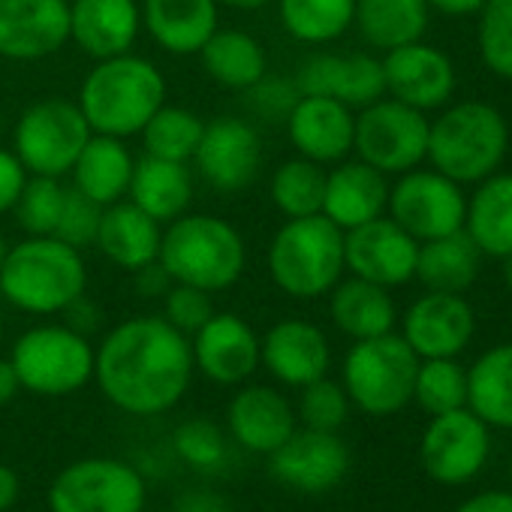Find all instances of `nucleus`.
Returning a JSON list of instances; mask_svg holds the SVG:
<instances>
[{"mask_svg": "<svg viewBox=\"0 0 512 512\" xmlns=\"http://www.w3.org/2000/svg\"><path fill=\"white\" fill-rule=\"evenodd\" d=\"M488 0H428V7H434L443 16H470L479 13Z\"/></svg>", "mask_w": 512, "mask_h": 512, "instance_id": "53", "label": "nucleus"}, {"mask_svg": "<svg viewBox=\"0 0 512 512\" xmlns=\"http://www.w3.org/2000/svg\"><path fill=\"white\" fill-rule=\"evenodd\" d=\"M193 368L190 338L166 317H133L94 350V377L103 395L130 416L172 410L184 398Z\"/></svg>", "mask_w": 512, "mask_h": 512, "instance_id": "1", "label": "nucleus"}, {"mask_svg": "<svg viewBox=\"0 0 512 512\" xmlns=\"http://www.w3.org/2000/svg\"><path fill=\"white\" fill-rule=\"evenodd\" d=\"M67 326L73 329V332H79V335H94L97 332V326H100V320H103V314L97 311V305H91L85 296H79L67 311Z\"/></svg>", "mask_w": 512, "mask_h": 512, "instance_id": "49", "label": "nucleus"}, {"mask_svg": "<svg viewBox=\"0 0 512 512\" xmlns=\"http://www.w3.org/2000/svg\"><path fill=\"white\" fill-rule=\"evenodd\" d=\"M488 458V425L467 407L434 416L422 434V467L440 485L470 482Z\"/></svg>", "mask_w": 512, "mask_h": 512, "instance_id": "14", "label": "nucleus"}, {"mask_svg": "<svg viewBox=\"0 0 512 512\" xmlns=\"http://www.w3.org/2000/svg\"><path fill=\"white\" fill-rule=\"evenodd\" d=\"M467 407L497 428H512V344L491 347L467 371Z\"/></svg>", "mask_w": 512, "mask_h": 512, "instance_id": "36", "label": "nucleus"}, {"mask_svg": "<svg viewBox=\"0 0 512 512\" xmlns=\"http://www.w3.org/2000/svg\"><path fill=\"white\" fill-rule=\"evenodd\" d=\"M175 452L193 464V467H202V470H211L223 461L226 455V443H223V434L217 431L214 422L208 419H190V422H181L175 428Z\"/></svg>", "mask_w": 512, "mask_h": 512, "instance_id": "45", "label": "nucleus"}, {"mask_svg": "<svg viewBox=\"0 0 512 512\" xmlns=\"http://www.w3.org/2000/svg\"><path fill=\"white\" fill-rule=\"evenodd\" d=\"M205 121L181 106H160L151 121L142 127V142H145V154L151 157H163V160H181L190 163L199 139H202Z\"/></svg>", "mask_w": 512, "mask_h": 512, "instance_id": "39", "label": "nucleus"}, {"mask_svg": "<svg viewBox=\"0 0 512 512\" xmlns=\"http://www.w3.org/2000/svg\"><path fill=\"white\" fill-rule=\"evenodd\" d=\"M479 256L482 250L467 229H455L449 235L419 241L413 278H419L431 293H464L479 275Z\"/></svg>", "mask_w": 512, "mask_h": 512, "instance_id": "30", "label": "nucleus"}, {"mask_svg": "<svg viewBox=\"0 0 512 512\" xmlns=\"http://www.w3.org/2000/svg\"><path fill=\"white\" fill-rule=\"evenodd\" d=\"M226 419L235 443L256 455H272L296 431V416L290 401L269 386L241 389L232 398Z\"/></svg>", "mask_w": 512, "mask_h": 512, "instance_id": "25", "label": "nucleus"}, {"mask_svg": "<svg viewBox=\"0 0 512 512\" xmlns=\"http://www.w3.org/2000/svg\"><path fill=\"white\" fill-rule=\"evenodd\" d=\"M287 130L302 157L326 166L341 163L353 151V109L332 97L302 94L287 115Z\"/></svg>", "mask_w": 512, "mask_h": 512, "instance_id": "23", "label": "nucleus"}, {"mask_svg": "<svg viewBox=\"0 0 512 512\" xmlns=\"http://www.w3.org/2000/svg\"><path fill=\"white\" fill-rule=\"evenodd\" d=\"M52 512H142L145 482L118 458H82L49 488Z\"/></svg>", "mask_w": 512, "mask_h": 512, "instance_id": "11", "label": "nucleus"}, {"mask_svg": "<svg viewBox=\"0 0 512 512\" xmlns=\"http://www.w3.org/2000/svg\"><path fill=\"white\" fill-rule=\"evenodd\" d=\"M127 196H130L133 205H139L157 223H169V220L187 214V205L193 199L190 163L163 160V157L145 154L133 166V178H130Z\"/></svg>", "mask_w": 512, "mask_h": 512, "instance_id": "29", "label": "nucleus"}, {"mask_svg": "<svg viewBox=\"0 0 512 512\" xmlns=\"http://www.w3.org/2000/svg\"><path fill=\"white\" fill-rule=\"evenodd\" d=\"M220 7H229V10H241V13H256L263 10L266 4H272V0H217Z\"/></svg>", "mask_w": 512, "mask_h": 512, "instance_id": "56", "label": "nucleus"}, {"mask_svg": "<svg viewBox=\"0 0 512 512\" xmlns=\"http://www.w3.org/2000/svg\"><path fill=\"white\" fill-rule=\"evenodd\" d=\"M7 250H10V241L4 232H0V266H4V260H7Z\"/></svg>", "mask_w": 512, "mask_h": 512, "instance_id": "58", "label": "nucleus"}, {"mask_svg": "<svg viewBox=\"0 0 512 512\" xmlns=\"http://www.w3.org/2000/svg\"><path fill=\"white\" fill-rule=\"evenodd\" d=\"M455 512H512V494L509 491H482L461 503Z\"/></svg>", "mask_w": 512, "mask_h": 512, "instance_id": "51", "label": "nucleus"}, {"mask_svg": "<svg viewBox=\"0 0 512 512\" xmlns=\"http://www.w3.org/2000/svg\"><path fill=\"white\" fill-rule=\"evenodd\" d=\"M386 202H389L386 175L368 166L365 160L341 163L338 169L326 172L323 214L344 232L380 217L386 211Z\"/></svg>", "mask_w": 512, "mask_h": 512, "instance_id": "28", "label": "nucleus"}, {"mask_svg": "<svg viewBox=\"0 0 512 512\" xmlns=\"http://www.w3.org/2000/svg\"><path fill=\"white\" fill-rule=\"evenodd\" d=\"M386 94L392 100L413 106L419 112L440 109L455 91V67L452 61L422 40L398 46L383 58Z\"/></svg>", "mask_w": 512, "mask_h": 512, "instance_id": "19", "label": "nucleus"}, {"mask_svg": "<svg viewBox=\"0 0 512 512\" xmlns=\"http://www.w3.org/2000/svg\"><path fill=\"white\" fill-rule=\"evenodd\" d=\"M142 28L136 0H70V40L94 61L127 55Z\"/></svg>", "mask_w": 512, "mask_h": 512, "instance_id": "24", "label": "nucleus"}, {"mask_svg": "<svg viewBox=\"0 0 512 512\" xmlns=\"http://www.w3.org/2000/svg\"><path fill=\"white\" fill-rule=\"evenodd\" d=\"M100 217H103V205H97L94 199H88L82 190L67 187L64 193V208H61V220L55 226V238H61L64 244L85 250L97 241V229H100Z\"/></svg>", "mask_w": 512, "mask_h": 512, "instance_id": "44", "label": "nucleus"}, {"mask_svg": "<svg viewBox=\"0 0 512 512\" xmlns=\"http://www.w3.org/2000/svg\"><path fill=\"white\" fill-rule=\"evenodd\" d=\"M272 473L287 488L320 494L335 488L350 467V452L335 431H293L272 455Z\"/></svg>", "mask_w": 512, "mask_h": 512, "instance_id": "17", "label": "nucleus"}, {"mask_svg": "<svg viewBox=\"0 0 512 512\" xmlns=\"http://www.w3.org/2000/svg\"><path fill=\"white\" fill-rule=\"evenodd\" d=\"M217 10V0H142V25L163 52L187 58L217 31Z\"/></svg>", "mask_w": 512, "mask_h": 512, "instance_id": "26", "label": "nucleus"}, {"mask_svg": "<svg viewBox=\"0 0 512 512\" xmlns=\"http://www.w3.org/2000/svg\"><path fill=\"white\" fill-rule=\"evenodd\" d=\"M253 91V103H256V109H260L263 115H290V109L296 106V100L302 97L299 91H296V85H290V82H278V79H263L256 88H250Z\"/></svg>", "mask_w": 512, "mask_h": 512, "instance_id": "47", "label": "nucleus"}, {"mask_svg": "<svg viewBox=\"0 0 512 512\" xmlns=\"http://www.w3.org/2000/svg\"><path fill=\"white\" fill-rule=\"evenodd\" d=\"M157 263L172 284L220 293L241 278L247 250L232 223L214 214H181L169 220V229L160 238Z\"/></svg>", "mask_w": 512, "mask_h": 512, "instance_id": "4", "label": "nucleus"}, {"mask_svg": "<svg viewBox=\"0 0 512 512\" xmlns=\"http://www.w3.org/2000/svg\"><path fill=\"white\" fill-rule=\"evenodd\" d=\"M464 229L488 256L512 253V175H488L467 202Z\"/></svg>", "mask_w": 512, "mask_h": 512, "instance_id": "34", "label": "nucleus"}, {"mask_svg": "<svg viewBox=\"0 0 512 512\" xmlns=\"http://www.w3.org/2000/svg\"><path fill=\"white\" fill-rule=\"evenodd\" d=\"M479 13L482 61L491 73L512 79V0H488Z\"/></svg>", "mask_w": 512, "mask_h": 512, "instance_id": "42", "label": "nucleus"}, {"mask_svg": "<svg viewBox=\"0 0 512 512\" xmlns=\"http://www.w3.org/2000/svg\"><path fill=\"white\" fill-rule=\"evenodd\" d=\"M419 356L401 335H377L356 341L344 359V392L347 398L371 413L392 416L413 401V383Z\"/></svg>", "mask_w": 512, "mask_h": 512, "instance_id": "7", "label": "nucleus"}, {"mask_svg": "<svg viewBox=\"0 0 512 512\" xmlns=\"http://www.w3.org/2000/svg\"><path fill=\"white\" fill-rule=\"evenodd\" d=\"M509 479H512V458H509Z\"/></svg>", "mask_w": 512, "mask_h": 512, "instance_id": "60", "label": "nucleus"}, {"mask_svg": "<svg viewBox=\"0 0 512 512\" xmlns=\"http://www.w3.org/2000/svg\"><path fill=\"white\" fill-rule=\"evenodd\" d=\"M160 238H163L160 223L154 217H148L139 205L121 199V202L103 208L94 244L100 247V253L112 266L139 272L148 263H157Z\"/></svg>", "mask_w": 512, "mask_h": 512, "instance_id": "27", "label": "nucleus"}, {"mask_svg": "<svg viewBox=\"0 0 512 512\" xmlns=\"http://www.w3.org/2000/svg\"><path fill=\"white\" fill-rule=\"evenodd\" d=\"M476 317L461 293H425L404 314V341L419 359H455L473 338Z\"/></svg>", "mask_w": 512, "mask_h": 512, "instance_id": "18", "label": "nucleus"}, {"mask_svg": "<svg viewBox=\"0 0 512 512\" xmlns=\"http://www.w3.org/2000/svg\"><path fill=\"white\" fill-rule=\"evenodd\" d=\"M416 253L419 241L383 214L344 232V266L353 278L386 290L401 287L416 275Z\"/></svg>", "mask_w": 512, "mask_h": 512, "instance_id": "13", "label": "nucleus"}, {"mask_svg": "<svg viewBox=\"0 0 512 512\" xmlns=\"http://www.w3.org/2000/svg\"><path fill=\"white\" fill-rule=\"evenodd\" d=\"M190 347L193 365L220 386L244 383L260 365V338L235 314H211Z\"/></svg>", "mask_w": 512, "mask_h": 512, "instance_id": "20", "label": "nucleus"}, {"mask_svg": "<svg viewBox=\"0 0 512 512\" xmlns=\"http://www.w3.org/2000/svg\"><path fill=\"white\" fill-rule=\"evenodd\" d=\"M214 314L211 293L187 287V284H172L163 296V317L184 335H196L208 317Z\"/></svg>", "mask_w": 512, "mask_h": 512, "instance_id": "46", "label": "nucleus"}, {"mask_svg": "<svg viewBox=\"0 0 512 512\" xmlns=\"http://www.w3.org/2000/svg\"><path fill=\"white\" fill-rule=\"evenodd\" d=\"M323 196H326V169L308 157L287 160L272 175V202L287 220L323 214Z\"/></svg>", "mask_w": 512, "mask_h": 512, "instance_id": "38", "label": "nucleus"}, {"mask_svg": "<svg viewBox=\"0 0 512 512\" xmlns=\"http://www.w3.org/2000/svg\"><path fill=\"white\" fill-rule=\"evenodd\" d=\"M344 269V229L326 214L287 220L269 244V275L293 299L332 293Z\"/></svg>", "mask_w": 512, "mask_h": 512, "instance_id": "5", "label": "nucleus"}, {"mask_svg": "<svg viewBox=\"0 0 512 512\" xmlns=\"http://www.w3.org/2000/svg\"><path fill=\"white\" fill-rule=\"evenodd\" d=\"M329 314L332 323L353 341L386 335L395 326V302L389 290L362 278H350L344 284L338 281L332 287Z\"/></svg>", "mask_w": 512, "mask_h": 512, "instance_id": "33", "label": "nucleus"}, {"mask_svg": "<svg viewBox=\"0 0 512 512\" xmlns=\"http://www.w3.org/2000/svg\"><path fill=\"white\" fill-rule=\"evenodd\" d=\"M428 127L425 112L380 97L359 112L353 151H359V160L383 175L410 172L428 157Z\"/></svg>", "mask_w": 512, "mask_h": 512, "instance_id": "10", "label": "nucleus"}, {"mask_svg": "<svg viewBox=\"0 0 512 512\" xmlns=\"http://www.w3.org/2000/svg\"><path fill=\"white\" fill-rule=\"evenodd\" d=\"M76 103L91 133L127 139L142 133L151 115L166 103V82L151 61L127 52L97 61L85 76Z\"/></svg>", "mask_w": 512, "mask_h": 512, "instance_id": "3", "label": "nucleus"}, {"mask_svg": "<svg viewBox=\"0 0 512 512\" xmlns=\"http://www.w3.org/2000/svg\"><path fill=\"white\" fill-rule=\"evenodd\" d=\"M28 175L31 172L22 166V160L16 157V151H4V148H0V214H7V211L16 208Z\"/></svg>", "mask_w": 512, "mask_h": 512, "instance_id": "48", "label": "nucleus"}, {"mask_svg": "<svg viewBox=\"0 0 512 512\" xmlns=\"http://www.w3.org/2000/svg\"><path fill=\"white\" fill-rule=\"evenodd\" d=\"M0 344H4V317H0Z\"/></svg>", "mask_w": 512, "mask_h": 512, "instance_id": "59", "label": "nucleus"}, {"mask_svg": "<svg viewBox=\"0 0 512 512\" xmlns=\"http://www.w3.org/2000/svg\"><path fill=\"white\" fill-rule=\"evenodd\" d=\"M19 473L7 464H0V512H7L19 500Z\"/></svg>", "mask_w": 512, "mask_h": 512, "instance_id": "52", "label": "nucleus"}, {"mask_svg": "<svg viewBox=\"0 0 512 512\" xmlns=\"http://www.w3.org/2000/svg\"><path fill=\"white\" fill-rule=\"evenodd\" d=\"M503 281H506V287L512 290V253L503 256Z\"/></svg>", "mask_w": 512, "mask_h": 512, "instance_id": "57", "label": "nucleus"}, {"mask_svg": "<svg viewBox=\"0 0 512 512\" xmlns=\"http://www.w3.org/2000/svg\"><path fill=\"white\" fill-rule=\"evenodd\" d=\"M136 160L130 157L124 139L91 133L88 145L82 148L73 175H76V190H82L88 199L97 205H115L127 196L130 178H133Z\"/></svg>", "mask_w": 512, "mask_h": 512, "instance_id": "31", "label": "nucleus"}, {"mask_svg": "<svg viewBox=\"0 0 512 512\" xmlns=\"http://www.w3.org/2000/svg\"><path fill=\"white\" fill-rule=\"evenodd\" d=\"M22 389L46 398L79 392L94 377V347L85 335L64 326H34L10 356Z\"/></svg>", "mask_w": 512, "mask_h": 512, "instance_id": "8", "label": "nucleus"}, {"mask_svg": "<svg viewBox=\"0 0 512 512\" xmlns=\"http://www.w3.org/2000/svg\"><path fill=\"white\" fill-rule=\"evenodd\" d=\"M70 43V0H0V58L43 61Z\"/></svg>", "mask_w": 512, "mask_h": 512, "instance_id": "16", "label": "nucleus"}, {"mask_svg": "<svg viewBox=\"0 0 512 512\" xmlns=\"http://www.w3.org/2000/svg\"><path fill=\"white\" fill-rule=\"evenodd\" d=\"M296 91L341 100L350 109H365L386 94L383 61L371 55H317L296 73Z\"/></svg>", "mask_w": 512, "mask_h": 512, "instance_id": "21", "label": "nucleus"}, {"mask_svg": "<svg viewBox=\"0 0 512 512\" xmlns=\"http://www.w3.org/2000/svg\"><path fill=\"white\" fill-rule=\"evenodd\" d=\"M205 73L232 91H250L269 76V58L263 43L244 31H214L199 49Z\"/></svg>", "mask_w": 512, "mask_h": 512, "instance_id": "32", "label": "nucleus"}, {"mask_svg": "<svg viewBox=\"0 0 512 512\" xmlns=\"http://www.w3.org/2000/svg\"><path fill=\"white\" fill-rule=\"evenodd\" d=\"M386 208L392 220L416 241H431L464 229L467 199L461 184L440 175L437 169H410L398 178L395 187H389Z\"/></svg>", "mask_w": 512, "mask_h": 512, "instance_id": "12", "label": "nucleus"}, {"mask_svg": "<svg viewBox=\"0 0 512 512\" xmlns=\"http://www.w3.org/2000/svg\"><path fill=\"white\" fill-rule=\"evenodd\" d=\"M199 175L220 193H238L250 187L263 166V142L253 124L223 115L205 124L199 148L193 154Z\"/></svg>", "mask_w": 512, "mask_h": 512, "instance_id": "15", "label": "nucleus"}, {"mask_svg": "<svg viewBox=\"0 0 512 512\" xmlns=\"http://www.w3.org/2000/svg\"><path fill=\"white\" fill-rule=\"evenodd\" d=\"M181 512H229V506L217 494H187Z\"/></svg>", "mask_w": 512, "mask_h": 512, "instance_id": "55", "label": "nucleus"}, {"mask_svg": "<svg viewBox=\"0 0 512 512\" xmlns=\"http://www.w3.org/2000/svg\"><path fill=\"white\" fill-rule=\"evenodd\" d=\"M19 389H22V383H19V374L13 368V362L0 359V407L10 404L19 395Z\"/></svg>", "mask_w": 512, "mask_h": 512, "instance_id": "54", "label": "nucleus"}, {"mask_svg": "<svg viewBox=\"0 0 512 512\" xmlns=\"http://www.w3.org/2000/svg\"><path fill=\"white\" fill-rule=\"evenodd\" d=\"M133 275H136V290L142 296H166V290L172 287V278L166 275V269L160 263H148L145 269H139Z\"/></svg>", "mask_w": 512, "mask_h": 512, "instance_id": "50", "label": "nucleus"}, {"mask_svg": "<svg viewBox=\"0 0 512 512\" xmlns=\"http://www.w3.org/2000/svg\"><path fill=\"white\" fill-rule=\"evenodd\" d=\"M413 398L431 416L467 407V371L455 359H422Z\"/></svg>", "mask_w": 512, "mask_h": 512, "instance_id": "40", "label": "nucleus"}, {"mask_svg": "<svg viewBox=\"0 0 512 512\" xmlns=\"http://www.w3.org/2000/svg\"><path fill=\"white\" fill-rule=\"evenodd\" d=\"M329 362V341L323 329L308 320H281L266 332V338H260V365H266L284 386L302 389L326 377Z\"/></svg>", "mask_w": 512, "mask_h": 512, "instance_id": "22", "label": "nucleus"}, {"mask_svg": "<svg viewBox=\"0 0 512 512\" xmlns=\"http://www.w3.org/2000/svg\"><path fill=\"white\" fill-rule=\"evenodd\" d=\"M88 139L91 127L79 103L67 97H46L22 112L13 133V148L31 175L61 178L73 172Z\"/></svg>", "mask_w": 512, "mask_h": 512, "instance_id": "9", "label": "nucleus"}, {"mask_svg": "<svg viewBox=\"0 0 512 512\" xmlns=\"http://www.w3.org/2000/svg\"><path fill=\"white\" fill-rule=\"evenodd\" d=\"M278 16L293 40L323 46L347 34L356 0H278Z\"/></svg>", "mask_w": 512, "mask_h": 512, "instance_id": "37", "label": "nucleus"}, {"mask_svg": "<svg viewBox=\"0 0 512 512\" xmlns=\"http://www.w3.org/2000/svg\"><path fill=\"white\" fill-rule=\"evenodd\" d=\"M64 193H67V187L61 184V178L28 175L22 196L13 208L19 226L28 235H55V226H58L61 208H64Z\"/></svg>", "mask_w": 512, "mask_h": 512, "instance_id": "41", "label": "nucleus"}, {"mask_svg": "<svg viewBox=\"0 0 512 512\" xmlns=\"http://www.w3.org/2000/svg\"><path fill=\"white\" fill-rule=\"evenodd\" d=\"M506 145V118L488 103H458L428 127V160L458 184L494 175L506 157Z\"/></svg>", "mask_w": 512, "mask_h": 512, "instance_id": "6", "label": "nucleus"}, {"mask_svg": "<svg viewBox=\"0 0 512 512\" xmlns=\"http://www.w3.org/2000/svg\"><path fill=\"white\" fill-rule=\"evenodd\" d=\"M299 413L305 428H317V431H338L347 422L350 413V398L344 392V386L320 377L308 386H302V401H299Z\"/></svg>", "mask_w": 512, "mask_h": 512, "instance_id": "43", "label": "nucleus"}, {"mask_svg": "<svg viewBox=\"0 0 512 512\" xmlns=\"http://www.w3.org/2000/svg\"><path fill=\"white\" fill-rule=\"evenodd\" d=\"M428 10V0H356L353 22L368 46L392 52L422 40Z\"/></svg>", "mask_w": 512, "mask_h": 512, "instance_id": "35", "label": "nucleus"}, {"mask_svg": "<svg viewBox=\"0 0 512 512\" xmlns=\"http://www.w3.org/2000/svg\"><path fill=\"white\" fill-rule=\"evenodd\" d=\"M88 269L82 250L55 235H28L7 250L0 266V293L25 314H64L85 296Z\"/></svg>", "mask_w": 512, "mask_h": 512, "instance_id": "2", "label": "nucleus"}]
</instances>
